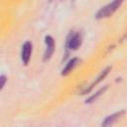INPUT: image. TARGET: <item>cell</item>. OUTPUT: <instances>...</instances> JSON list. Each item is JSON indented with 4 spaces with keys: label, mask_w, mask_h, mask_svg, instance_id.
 I'll return each mask as SVG.
<instances>
[{
    "label": "cell",
    "mask_w": 127,
    "mask_h": 127,
    "mask_svg": "<svg viewBox=\"0 0 127 127\" xmlns=\"http://www.w3.org/2000/svg\"><path fill=\"white\" fill-rule=\"evenodd\" d=\"M124 0H113L111 3L107 4L106 6L102 7L95 15V17L97 19H102V18H107L109 16H111L119 7L120 5L123 3Z\"/></svg>",
    "instance_id": "1"
},
{
    "label": "cell",
    "mask_w": 127,
    "mask_h": 127,
    "mask_svg": "<svg viewBox=\"0 0 127 127\" xmlns=\"http://www.w3.org/2000/svg\"><path fill=\"white\" fill-rule=\"evenodd\" d=\"M81 44V36L78 33L70 34V36L67 39L66 47L69 50H76Z\"/></svg>",
    "instance_id": "2"
},
{
    "label": "cell",
    "mask_w": 127,
    "mask_h": 127,
    "mask_svg": "<svg viewBox=\"0 0 127 127\" xmlns=\"http://www.w3.org/2000/svg\"><path fill=\"white\" fill-rule=\"evenodd\" d=\"M45 42H46L47 48H46V52L44 55V61H48L55 52V41L51 36H46Z\"/></svg>",
    "instance_id": "3"
},
{
    "label": "cell",
    "mask_w": 127,
    "mask_h": 127,
    "mask_svg": "<svg viewBox=\"0 0 127 127\" xmlns=\"http://www.w3.org/2000/svg\"><path fill=\"white\" fill-rule=\"evenodd\" d=\"M31 53H32V44L30 42H26L22 47V53H21V58L24 64H28L31 58Z\"/></svg>",
    "instance_id": "4"
},
{
    "label": "cell",
    "mask_w": 127,
    "mask_h": 127,
    "mask_svg": "<svg viewBox=\"0 0 127 127\" xmlns=\"http://www.w3.org/2000/svg\"><path fill=\"white\" fill-rule=\"evenodd\" d=\"M124 113H125V111H124V110H121V111H118V112H116V113H113L112 115L107 116V117L104 119V121L102 122V126H110V125H112V124L115 123L122 115H124Z\"/></svg>",
    "instance_id": "5"
},
{
    "label": "cell",
    "mask_w": 127,
    "mask_h": 127,
    "mask_svg": "<svg viewBox=\"0 0 127 127\" xmlns=\"http://www.w3.org/2000/svg\"><path fill=\"white\" fill-rule=\"evenodd\" d=\"M109 70H110V66H108L106 69H104V70H103V71L100 73V75H99V76L96 78V80H94V81H93V82H92V83L89 85V87H88V88H86V89H85V90H84L82 93H86V92H89V91L92 89V87H93L94 85H96L98 82H100V81H101V80H102V79H103V78L106 76V74L109 72Z\"/></svg>",
    "instance_id": "6"
},
{
    "label": "cell",
    "mask_w": 127,
    "mask_h": 127,
    "mask_svg": "<svg viewBox=\"0 0 127 127\" xmlns=\"http://www.w3.org/2000/svg\"><path fill=\"white\" fill-rule=\"evenodd\" d=\"M77 59L76 58H73V59H71L67 64H66V65H65V67L63 69V71H62V75H67L71 70H72V68L76 65V63H77Z\"/></svg>",
    "instance_id": "7"
},
{
    "label": "cell",
    "mask_w": 127,
    "mask_h": 127,
    "mask_svg": "<svg viewBox=\"0 0 127 127\" xmlns=\"http://www.w3.org/2000/svg\"><path fill=\"white\" fill-rule=\"evenodd\" d=\"M106 89H107V86H105V87H103V88L99 89L95 94H93V95H92V96H90L88 99H86V103H90V102H92L93 100H95L96 98H98V97L100 96V94H102Z\"/></svg>",
    "instance_id": "8"
},
{
    "label": "cell",
    "mask_w": 127,
    "mask_h": 127,
    "mask_svg": "<svg viewBox=\"0 0 127 127\" xmlns=\"http://www.w3.org/2000/svg\"><path fill=\"white\" fill-rule=\"evenodd\" d=\"M5 82H6V76L5 75H1V88L4 87Z\"/></svg>",
    "instance_id": "9"
}]
</instances>
